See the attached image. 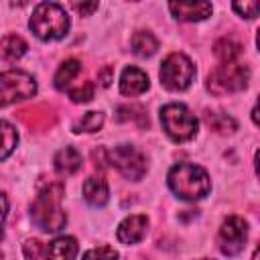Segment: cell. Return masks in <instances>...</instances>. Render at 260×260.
I'll return each instance as SVG.
<instances>
[{
	"instance_id": "ba28073f",
	"label": "cell",
	"mask_w": 260,
	"mask_h": 260,
	"mask_svg": "<svg viewBox=\"0 0 260 260\" xmlns=\"http://www.w3.org/2000/svg\"><path fill=\"white\" fill-rule=\"evenodd\" d=\"M110 162L126 179H132V181H140L146 173V158L132 144H118L114 150H110Z\"/></svg>"
},
{
	"instance_id": "7a4b0ae2",
	"label": "cell",
	"mask_w": 260,
	"mask_h": 260,
	"mask_svg": "<svg viewBox=\"0 0 260 260\" xmlns=\"http://www.w3.org/2000/svg\"><path fill=\"white\" fill-rule=\"evenodd\" d=\"M169 187L173 189L177 197L187 199V201H197L209 193L211 181L205 169L197 165L181 162L169 171Z\"/></svg>"
},
{
	"instance_id": "277c9868",
	"label": "cell",
	"mask_w": 260,
	"mask_h": 260,
	"mask_svg": "<svg viewBox=\"0 0 260 260\" xmlns=\"http://www.w3.org/2000/svg\"><path fill=\"white\" fill-rule=\"evenodd\" d=\"M160 124L175 142H187L197 134V118L183 104H167L160 110Z\"/></svg>"
},
{
	"instance_id": "5b68a950",
	"label": "cell",
	"mask_w": 260,
	"mask_h": 260,
	"mask_svg": "<svg viewBox=\"0 0 260 260\" xmlns=\"http://www.w3.org/2000/svg\"><path fill=\"white\" fill-rule=\"evenodd\" d=\"M250 81V69L238 61L232 63H221L217 69H213L207 77V87L211 93L221 95V93H234L242 91Z\"/></svg>"
},
{
	"instance_id": "3957f363",
	"label": "cell",
	"mask_w": 260,
	"mask_h": 260,
	"mask_svg": "<svg viewBox=\"0 0 260 260\" xmlns=\"http://www.w3.org/2000/svg\"><path fill=\"white\" fill-rule=\"evenodd\" d=\"M30 30L41 41H57L63 39L69 30V16L63 6L55 2H41L30 16Z\"/></svg>"
},
{
	"instance_id": "6da1fadb",
	"label": "cell",
	"mask_w": 260,
	"mask_h": 260,
	"mask_svg": "<svg viewBox=\"0 0 260 260\" xmlns=\"http://www.w3.org/2000/svg\"><path fill=\"white\" fill-rule=\"evenodd\" d=\"M65 193V185L59 179L41 177L37 183V199L30 205V217L37 228L43 232H59L67 215L61 209V197Z\"/></svg>"
},
{
	"instance_id": "ffe728a7",
	"label": "cell",
	"mask_w": 260,
	"mask_h": 260,
	"mask_svg": "<svg viewBox=\"0 0 260 260\" xmlns=\"http://www.w3.org/2000/svg\"><path fill=\"white\" fill-rule=\"evenodd\" d=\"M205 122H207V126H209L211 130H215L217 134H232V132L238 128V124H236V120H234L232 116L219 114V112H207V114H205Z\"/></svg>"
},
{
	"instance_id": "8fae6325",
	"label": "cell",
	"mask_w": 260,
	"mask_h": 260,
	"mask_svg": "<svg viewBox=\"0 0 260 260\" xmlns=\"http://www.w3.org/2000/svg\"><path fill=\"white\" fill-rule=\"evenodd\" d=\"M146 228H148L146 215H130V217H126V219L118 225L116 236H118V240H120L122 244L130 246V244L140 242V240L146 236Z\"/></svg>"
},
{
	"instance_id": "4316f807",
	"label": "cell",
	"mask_w": 260,
	"mask_h": 260,
	"mask_svg": "<svg viewBox=\"0 0 260 260\" xmlns=\"http://www.w3.org/2000/svg\"><path fill=\"white\" fill-rule=\"evenodd\" d=\"M71 6H73V10L79 12L81 16H89L93 10H98V2H87V4H83V2H81V4H79V2H73Z\"/></svg>"
},
{
	"instance_id": "4fadbf2b",
	"label": "cell",
	"mask_w": 260,
	"mask_h": 260,
	"mask_svg": "<svg viewBox=\"0 0 260 260\" xmlns=\"http://www.w3.org/2000/svg\"><path fill=\"white\" fill-rule=\"evenodd\" d=\"M77 250H79V246H77L75 238L59 236L53 242H49V246L45 250V256H47V260H75Z\"/></svg>"
},
{
	"instance_id": "d4e9b609",
	"label": "cell",
	"mask_w": 260,
	"mask_h": 260,
	"mask_svg": "<svg viewBox=\"0 0 260 260\" xmlns=\"http://www.w3.org/2000/svg\"><path fill=\"white\" fill-rule=\"evenodd\" d=\"M22 252H24L26 260H39V258H41V252H43V244H41L37 238H30V240L24 242Z\"/></svg>"
},
{
	"instance_id": "d6986e66",
	"label": "cell",
	"mask_w": 260,
	"mask_h": 260,
	"mask_svg": "<svg viewBox=\"0 0 260 260\" xmlns=\"http://www.w3.org/2000/svg\"><path fill=\"white\" fill-rule=\"evenodd\" d=\"M16 142H18L16 128L10 122L0 120V160L6 158L8 154H12V150L16 148Z\"/></svg>"
},
{
	"instance_id": "2e32d148",
	"label": "cell",
	"mask_w": 260,
	"mask_h": 260,
	"mask_svg": "<svg viewBox=\"0 0 260 260\" xmlns=\"http://www.w3.org/2000/svg\"><path fill=\"white\" fill-rule=\"evenodd\" d=\"M26 49H28V45L24 39H20L18 35H8L0 41V59L12 63V61L20 59L26 53Z\"/></svg>"
},
{
	"instance_id": "e0dca14e",
	"label": "cell",
	"mask_w": 260,
	"mask_h": 260,
	"mask_svg": "<svg viewBox=\"0 0 260 260\" xmlns=\"http://www.w3.org/2000/svg\"><path fill=\"white\" fill-rule=\"evenodd\" d=\"M132 49H134V53H136L138 57H150V55L156 53L158 41H156V37H154L152 32H148V30H138V32H134V37H132Z\"/></svg>"
},
{
	"instance_id": "83f0119b",
	"label": "cell",
	"mask_w": 260,
	"mask_h": 260,
	"mask_svg": "<svg viewBox=\"0 0 260 260\" xmlns=\"http://www.w3.org/2000/svg\"><path fill=\"white\" fill-rule=\"evenodd\" d=\"M6 211H8V199L4 193H0V238H2V225L6 219Z\"/></svg>"
},
{
	"instance_id": "4dcf8cb0",
	"label": "cell",
	"mask_w": 260,
	"mask_h": 260,
	"mask_svg": "<svg viewBox=\"0 0 260 260\" xmlns=\"http://www.w3.org/2000/svg\"><path fill=\"white\" fill-rule=\"evenodd\" d=\"M252 260H258V248L254 250V256H252Z\"/></svg>"
},
{
	"instance_id": "f1b7e54d",
	"label": "cell",
	"mask_w": 260,
	"mask_h": 260,
	"mask_svg": "<svg viewBox=\"0 0 260 260\" xmlns=\"http://www.w3.org/2000/svg\"><path fill=\"white\" fill-rule=\"evenodd\" d=\"M112 73H114V69H112V67H106V69L100 73V79H102V85H104V87H108V85H110V81H112Z\"/></svg>"
},
{
	"instance_id": "8992f818",
	"label": "cell",
	"mask_w": 260,
	"mask_h": 260,
	"mask_svg": "<svg viewBox=\"0 0 260 260\" xmlns=\"http://www.w3.org/2000/svg\"><path fill=\"white\" fill-rule=\"evenodd\" d=\"M37 93V81L30 73L10 69L0 73V108L28 100Z\"/></svg>"
},
{
	"instance_id": "9a60e30c",
	"label": "cell",
	"mask_w": 260,
	"mask_h": 260,
	"mask_svg": "<svg viewBox=\"0 0 260 260\" xmlns=\"http://www.w3.org/2000/svg\"><path fill=\"white\" fill-rule=\"evenodd\" d=\"M83 197L89 205L93 207H102L108 201V183L104 181V177H89L83 183Z\"/></svg>"
},
{
	"instance_id": "603a6c76",
	"label": "cell",
	"mask_w": 260,
	"mask_h": 260,
	"mask_svg": "<svg viewBox=\"0 0 260 260\" xmlns=\"http://www.w3.org/2000/svg\"><path fill=\"white\" fill-rule=\"evenodd\" d=\"M69 98H71V102H75V104L89 102V100L93 98V83H91V81H83L81 85L69 89Z\"/></svg>"
},
{
	"instance_id": "f546056e",
	"label": "cell",
	"mask_w": 260,
	"mask_h": 260,
	"mask_svg": "<svg viewBox=\"0 0 260 260\" xmlns=\"http://www.w3.org/2000/svg\"><path fill=\"white\" fill-rule=\"evenodd\" d=\"M258 110H256V106H254V110H252V120H254V124H258Z\"/></svg>"
},
{
	"instance_id": "30bf717a",
	"label": "cell",
	"mask_w": 260,
	"mask_h": 260,
	"mask_svg": "<svg viewBox=\"0 0 260 260\" xmlns=\"http://www.w3.org/2000/svg\"><path fill=\"white\" fill-rule=\"evenodd\" d=\"M169 10L177 20L197 22V20H205L211 14V4L209 2H171Z\"/></svg>"
},
{
	"instance_id": "44dd1931",
	"label": "cell",
	"mask_w": 260,
	"mask_h": 260,
	"mask_svg": "<svg viewBox=\"0 0 260 260\" xmlns=\"http://www.w3.org/2000/svg\"><path fill=\"white\" fill-rule=\"evenodd\" d=\"M213 51L215 55L221 59V63H232L236 61V57L242 53V47L238 43H234L232 39H221L213 45Z\"/></svg>"
},
{
	"instance_id": "7402d4cb",
	"label": "cell",
	"mask_w": 260,
	"mask_h": 260,
	"mask_svg": "<svg viewBox=\"0 0 260 260\" xmlns=\"http://www.w3.org/2000/svg\"><path fill=\"white\" fill-rule=\"evenodd\" d=\"M102 126H104V114L102 112H87L75 124V132H98Z\"/></svg>"
},
{
	"instance_id": "cb8c5ba5",
	"label": "cell",
	"mask_w": 260,
	"mask_h": 260,
	"mask_svg": "<svg viewBox=\"0 0 260 260\" xmlns=\"http://www.w3.org/2000/svg\"><path fill=\"white\" fill-rule=\"evenodd\" d=\"M81 260H118V252L110 246H98L87 250Z\"/></svg>"
},
{
	"instance_id": "5bb4252c",
	"label": "cell",
	"mask_w": 260,
	"mask_h": 260,
	"mask_svg": "<svg viewBox=\"0 0 260 260\" xmlns=\"http://www.w3.org/2000/svg\"><path fill=\"white\" fill-rule=\"evenodd\" d=\"M55 169L59 175L69 177L73 173H77L81 169V154L73 148V146H65L55 154Z\"/></svg>"
},
{
	"instance_id": "484cf974",
	"label": "cell",
	"mask_w": 260,
	"mask_h": 260,
	"mask_svg": "<svg viewBox=\"0 0 260 260\" xmlns=\"http://www.w3.org/2000/svg\"><path fill=\"white\" fill-rule=\"evenodd\" d=\"M234 10L240 14V16H246V18H254L256 12H258V2H234Z\"/></svg>"
},
{
	"instance_id": "9c48e42d",
	"label": "cell",
	"mask_w": 260,
	"mask_h": 260,
	"mask_svg": "<svg viewBox=\"0 0 260 260\" xmlns=\"http://www.w3.org/2000/svg\"><path fill=\"white\" fill-rule=\"evenodd\" d=\"M246 238H248V223L238 215H230L228 219H223L219 228V236H217L219 250L228 256H236L238 252L244 250Z\"/></svg>"
},
{
	"instance_id": "1f68e13d",
	"label": "cell",
	"mask_w": 260,
	"mask_h": 260,
	"mask_svg": "<svg viewBox=\"0 0 260 260\" xmlns=\"http://www.w3.org/2000/svg\"><path fill=\"white\" fill-rule=\"evenodd\" d=\"M201 260H211V258H201Z\"/></svg>"
},
{
	"instance_id": "ac0fdd59",
	"label": "cell",
	"mask_w": 260,
	"mask_h": 260,
	"mask_svg": "<svg viewBox=\"0 0 260 260\" xmlns=\"http://www.w3.org/2000/svg\"><path fill=\"white\" fill-rule=\"evenodd\" d=\"M81 71V63L77 59H67L65 63H61V67L55 73V87L57 89H65L71 85V81L79 75Z\"/></svg>"
},
{
	"instance_id": "d6a6232c",
	"label": "cell",
	"mask_w": 260,
	"mask_h": 260,
	"mask_svg": "<svg viewBox=\"0 0 260 260\" xmlns=\"http://www.w3.org/2000/svg\"><path fill=\"white\" fill-rule=\"evenodd\" d=\"M0 260H2V252H0Z\"/></svg>"
},
{
	"instance_id": "7c38bea8",
	"label": "cell",
	"mask_w": 260,
	"mask_h": 260,
	"mask_svg": "<svg viewBox=\"0 0 260 260\" xmlns=\"http://www.w3.org/2000/svg\"><path fill=\"white\" fill-rule=\"evenodd\" d=\"M148 89V75L138 67H126L120 75V91L124 95H140Z\"/></svg>"
},
{
	"instance_id": "52a82bcc",
	"label": "cell",
	"mask_w": 260,
	"mask_h": 260,
	"mask_svg": "<svg viewBox=\"0 0 260 260\" xmlns=\"http://www.w3.org/2000/svg\"><path fill=\"white\" fill-rule=\"evenodd\" d=\"M195 77L193 61L183 53H171L160 65V83L171 91H183Z\"/></svg>"
}]
</instances>
